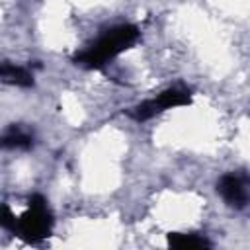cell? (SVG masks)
<instances>
[{
  "mask_svg": "<svg viewBox=\"0 0 250 250\" xmlns=\"http://www.w3.org/2000/svg\"><path fill=\"white\" fill-rule=\"evenodd\" d=\"M139 39V29L131 23L115 25L107 29L104 35H100L88 49H84L80 55H76V62L86 68H100L109 59L117 57L125 49H129Z\"/></svg>",
  "mask_w": 250,
  "mask_h": 250,
  "instance_id": "1",
  "label": "cell"
},
{
  "mask_svg": "<svg viewBox=\"0 0 250 250\" xmlns=\"http://www.w3.org/2000/svg\"><path fill=\"white\" fill-rule=\"evenodd\" d=\"M4 146L12 148H29L31 146V135L21 129H10L4 135Z\"/></svg>",
  "mask_w": 250,
  "mask_h": 250,
  "instance_id": "7",
  "label": "cell"
},
{
  "mask_svg": "<svg viewBox=\"0 0 250 250\" xmlns=\"http://www.w3.org/2000/svg\"><path fill=\"white\" fill-rule=\"evenodd\" d=\"M217 191L219 195L225 199V203H229L230 207H244L250 199V188H248V180L244 176L238 174H225L221 176L219 184H217Z\"/></svg>",
  "mask_w": 250,
  "mask_h": 250,
  "instance_id": "4",
  "label": "cell"
},
{
  "mask_svg": "<svg viewBox=\"0 0 250 250\" xmlns=\"http://www.w3.org/2000/svg\"><path fill=\"white\" fill-rule=\"evenodd\" d=\"M168 240H170V244L174 248H203V246L209 244L205 238H201L197 234H182V232L170 234Z\"/></svg>",
  "mask_w": 250,
  "mask_h": 250,
  "instance_id": "6",
  "label": "cell"
},
{
  "mask_svg": "<svg viewBox=\"0 0 250 250\" xmlns=\"http://www.w3.org/2000/svg\"><path fill=\"white\" fill-rule=\"evenodd\" d=\"M191 102V94L188 88H182V86H172L164 92H160L156 98H150L143 104H139L137 107L131 109V115L137 119V121H146L150 117H154L156 113L164 111V109H170V107H178V105H186Z\"/></svg>",
  "mask_w": 250,
  "mask_h": 250,
  "instance_id": "3",
  "label": "cell"
},
{
  "mask_svg": "<svg viewBox=\"0 0 250 250\" xmlns=\"http://www.w3.org/2000/svg\"><path fill=\"white\" fill-rule=\"evenodd\" d=\"M4 227L8 229H14L16 234H20L21 238H27V240H41L45 238L49 232H51V227H53V217H51V211L45 203V199L41 195H33L29 199V207L27 211L20 217V219H14L10 215L8 209H4V219H2Z\"/></svg>",
  "mask_w": 250,
  "mask_h": 250,
  "instance_id": "2",
  "label": "cell"
},
{
  "mask_svg": "<svg viewBox=\"0 0 250 250\" xmlns=\"http://www.w3.org/2000/svg\"><path fill=\"white\" fill-rule=\"evenodd\" d=\"M2 78L10 84H16V86H31L33 84V74L23 68V66H16V64H4L2 70H0Z\"/></svg>",
  "mask_w": 250,
  "mask_h": 250,
  "instance_id": "5",
  "label": "cell"
}]
</instances>
